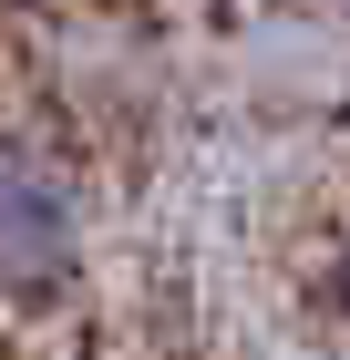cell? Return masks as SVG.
<instances>
[{"mask_svg": "<svg viewBox=\"0 0 350 360\" xmlns=\"http://www.w3.org/2000/svg\"><path fill=\"white\" fill-rule=\"evenodd\" d=\"M340 299H350V248H340Z\"/></svg>", "mask_w": 350, "mask_h": 360, "instance_id": "2", "label": "cell"}, {"mask_svg": "<svg viewBox=\"0 0 350 360\" xmlns=\"http://www.w3.org/2000/svg\"><path fill=\"white\" fill-rule=\"evenodd\" d=\"M82 278V186L42 134H0V299H62Z\"/></svg>", "mask_w": 350, "mask_h": 360, "instance_id": "1", "label": "cell"}]
</instances>
